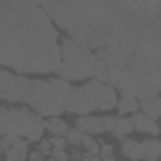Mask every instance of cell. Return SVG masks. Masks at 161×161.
<instances>
[{"label":"cell","instance_id":"cell-1","mask_svg":"<svg viewBox=\"0 0 161 161\" xmlns=\"http://www.w3.org/2000/svg\"><path fill=\"white\" fill-rule=\"evenodd\" d=\"M70 91H73V86L68 80H60L58 75L45 78V80H30L23 101L40 118H58L65 113V103H68Z\"/></svg>","mask_w":161,"mask_h":161},{"label":"cell","instance_id":"cell-2","mask_svg":"<svg viewBox=\"0 0 161 161\" xmlns=\"http://www.w3.org/2000/svg\"><path fill=\"white\" fill-rule=\"evenodd\" d=\"M116 88L108 86V83H101V80H88L83 86H73L70 96H68V103H65V113H73V116H91L96 111H111L116 108Z\"/></svg>","mask_w":161,"mask_h":161},{"label":"cell","instance_id":"cell-3","mask_svg":"<svg viewBox=\"0 0 161 161\" xmlns=\"http://www.w3.org/2000/svg\"><path fill=\"white\" fill-rule=\"evenodd\" d=\"M93 60H96V55L86 45L65 38L60 43V63H58L55 73L60 80H68V83L70 80H91Z\"/></svg>","mask_w":161,"mask_h":161},{"label":"cell","instance_id":"cell-4","mask_svg":"<svg viewBox=\"0 0 161 161\" xmlns=\"http://www.w3.org/2000/svg\"><path fill=\"white\" fill-rule=\"evenodd\" d=\"M13 108V118H15V128H18V136L23 141H43L45 136V128H43V121L38 113H33L28 106H10Z\"/></svg>","mask_w":161,"mask_h":161},{"label":"cell","instance_id":"cell-5","mask_svg":"<svg viewBox=\"0 0 161 161\" xmlns=\"http://www.w3.org/2000/svg\"><path fill=\"white\" fill-rule=\"evenodd\" d=\"M28 83H30L28 75H20V73H13L8 68H0V98L8 101L10 106L23 103L25 91H28Z\"/></svg>","mask_w":161,"mask_h":161},{"label":"cell","instance_id":"cell-6","mask_svg":"<svg viewBox=\"0 0 161 161\" xmlns=\"http://www.w3.org/2000/svg\"><path fill=\"white\" fill-rule=\"evenodd\" d=\"M101 123H103V133H111L113 138H128L131 136V121L126 116H101Z\"/></svg>","mask_w":161,"mask_h":161},{"label":"cell","instance_id":"cell-7","mask_svg":"<svg viewBox=\"0 0 161 161\" xmlns=\"http://www.w3.org/2000/svg\"><path fill=\"white\" fill-rule=\"evenodd\" d=\"M75 131H80L83 136H98V133H103V123H101V116H96V113H91V116H75V126H73Z\"/></svg>","mask_w":161,"mask_h":161},{"label":"cell","instance_id":"cell-8","mask_svg":"<svg viewBox=\"0 0 161 161\" xmlns=\"http://www.w3.org/2000/svg\"><path fill=\"white\" fill-rule=\"evenodd\" d=\"M128 121H131V128L133 131H138V133H146L148 138H156L158 136V123L156 121H151L148 116H143V113H133V116H128Z\"/></svg>","mask_w":161,"mask_h":161},{"label":"cell","instance_id":"cell-9","mask_svg":"<svg viewBox=\"0 0 161 161\" xmlns=\"http://www.w3.org/2000/svg\"><path fill=\"white\" fill-rule=\"evenodd\" d=\"M3 136H18V128H15V118H13V108L10 106H0V138Z\"/></svg>","mask_w":161,"mask_h":161},{"label":"cell","instance_id":"cell-10","mask_svg":"<svg viewBox=\"0 0 161 161\" xmlns=\"http://www.w3.org/2000/svg\"><path fill=\"white\" fill-rule=\"evenodd\" d=\"M116 108H118V116H133L136 111H138V98L136 96H131V93H118V98H116Z\"/></svg>","mask_w":161,"mask_h":161},{"label":"cell","instance_id":"cell-11","mask_svg":"<svg viewBox=\"0 0 161 161\" xmlns=\"http://www.w3.org/2000/svg\"><path fill=\"white\" fill-rule=\"evenodd\" d=\"M43 128H45V133H50V138H65L70 126H68V121H63V116H58V118H45Z\"/></svg>","mask_w":161,"mask_h":161},{"label":"cell","instance_id":"cell-12","mask_svg":"<svg viewBox=\"0 0 161 161\" xmlns=\"http://www.w3.org/2000/svg\"><path fill=\"white\" fill-rule=\"evenodd\" d=\"M138 113H143V116H148L151 121H156L158 113H161V101H158V96L138 98Z\"/></svg>","mask_w":161,"mask_h":161},{"label":"cell","instance_id":"cell-13","mask_svg":"<svg viewBox=\"0 0 161 161\" xmlns=\"http://www.w3.org/2000/svg\"><path fill=\"white\" fill-rule=\"evenodd\" d=\"M121 153H123V158H126V161H143L141 141H136V138H131V136L121 141Z\"/></svg>","mask_w":161,"mask_h":161},{"label":"cell","instance_id":"cell-14","mask_svg":"<svg viewBox=\"0 0 161 161\" xmlns=\"http://www.w3.org/2000/svg\"><path fill=\"white\" fill-rule=\"evenodd\" d=\"M141 153H143V161H158V156H161V141L158 138L141 141Z\"/></svg>","mask_w":161,"mask_h":161},{"label":"cell","instance_id":"cell-15","mask_svg":"<svg viewBox=\"0 0 161 161\" xmlns=\"http://www.w3.org/2000/svg\"><path fill=\"white\" fill-rule=\"evenodd\" d=\"M88 136H83L80 131H75V128H68V133H65V143H73V146H83V141H86Z\"/></svg>","mask_w":161,"mask_h":161},{"label":"cell","instance_id":"cell-16","mask_svg":"<svg viewBox=\"0 0 161 161\" xmlns=\"http://www.w3.org/2000/svg\"><path fill=\"white\" fill-rule=\"evenodd\" d=\"M98 158L101 161H113V146L111 143H98Z\"/></svg>","mask_w":161,"mask_h":161}]
</instances>
